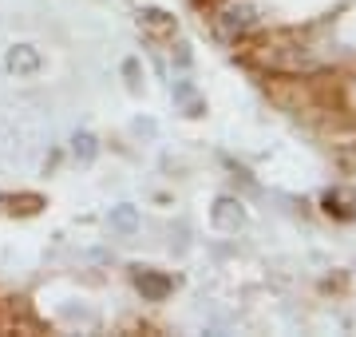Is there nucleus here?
<instances>
[{
    "label": "nucleus",
    "mask_w": 356,
    "mask_h": 337,
    "mask_svg": "<svg viewBox=\"0 0 356 337\" xmlns=\"http://www.w3.org/2000/svg\"><path fill=\"white\" fill-rule=\"evenodd\" d=\"M325 210L332 219H344V222H356V191L353 187H332L325 195Z\"/></svg>",
    "instance_id": "5"
},
{
    "label": "nucleus",
    "mask_w": 356,
    "mask_h": 337,
    "mask_svg": "<svg viewBox=\"0 0 356 337\" xmlns=\"http://www.w3.org/2000/svg\"><path fill=\"white\" fill-rule=\"evenodd\" d=\"M40 68H44V56H40V48H32V44H13V48L4 52V72L16 76V79L40 76Z\"/></svg>",
    "instance_id": "2"
},
{
    "label": "nucleus",
    "mask_w": 356,
    "mask_h": 337,
    "mask_svg": "<svg viewBox=\"0 0 356 337\" xmlns=\"http://www.w3.org/2000/svg\"><path fill=\"white\" fill-rule=\"evenodd\" d=\"M254 24H257V13H254V4H245V0H226V4L214 13V28H218L222 40L245 36Z\"/></svg>",
    "instance_id": "1"
},
{
    "label": "nucleus",
    "mask_w": 356,
    "mask_h": 337,
    "mask_svg": "<svg viewBox=\"0 0 356 337\" xmlns=\"http://www.w3.org/2000/svg\"><path fill=\"white\" fill-rule=\"evenodd\" d=\"M210 219H214V226L222 234H238L245 226V210H242V203H234V198H218Z\"/></svg>",
    "instance_id": "3"
},
{
    "label": "nucleus",
    "mask_w": 356,
    "mask_h": 337,
    "mask_svg": "<svg viewBox=\"0 0 356 337\" xmlns=\"http://www.w3.org/2000/svg\"><path fill=\"white\" fill-rule=\"evenodd\" d=\"M72 151H76L79 163H91V159H95V151H99V147H95V135H88V131H83V135H76Z\"/></svg>",
    "instance_id": "9"
},
{
    "label": "nucleus",
    "mask_w": 356,
    "mask_h": 337,
    "mask_svg": "<svg viewBox=\"0 0 356 337\" xmlns=\"http://www.w3.org/2000/svg\"><path fill=\"white\" fill-rule=\"evenodd\" d=\"M139 28H147L151 36H170V32H175V16L163 13V8H143V13H139Z\"/></svg>",
    "instance_id": "6"
},
{
    "label": "nucleus",
    "mask_w": 356,
    "mask_h": 337,
    "mask_svg": "<svg viewBox=\"0 0 356 337\" xmlns=\"http://www.w3.org/2000/svg\"><path fill=\"white\" fill-rule=\"evenodd\" d=\"M175 104L186 111V116H202V100H198V91H194L191 79H178L175 84Z\"/></svg>",
    "instance_id": "7"
},
{
    "label": "nucleus",
    "mask_w": 356,
    "mask_h": 337,
    "mask_svg": "<svg viewBox=\"0 0 356 337\" xmlns=\"http://www.w3.org/2000/svg\"><path fill=\"white\" fill-rule=\"evenodd\" d=\"M111 226H115V230H135V226H139L135 207H115L111 210Z\"/></svg>",
    "instance_id": "8"
},
{
    "label": "nucleus",
    "mask_w": 356,
    "mask_h": 337,
    "mask_svg": "<svg viewBox=\"0 0 356 337\" xmlns=\"http://www.w3.org/2000/svg\"><path fill=\"white\" fill-rule=\"evenodd\" d=\"M135 285H139L143 298H151V301H163L166 294H170V278L151 270V266H139V270H135Z\"/></svg>",
    "instance_id": "4"
}]
</instances>
